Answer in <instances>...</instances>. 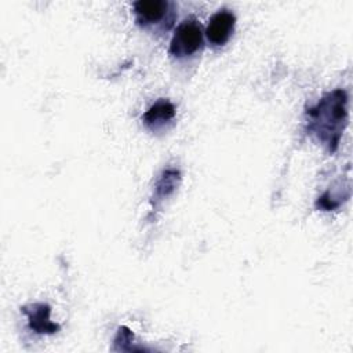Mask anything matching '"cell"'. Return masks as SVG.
Masks as SVG:
<instances>
[{
  "label": "cell",
  "mask_w": 353,
  "mask_h": 353,
  "mask_svg": "<svg viewBox=\"0 0 353 353\" xmlns=\"http://www.w3.org/2000/svg\"><path fill=\"white\" fill-rule=\"evenodd\" d=\"M346 92L343 90H334L324 95L316 106L307 109V116L310 119L309 130L332 152L338 148L342 131L346 125Z\"/></svg>",
  "instance_id": "obj_1"
},
{
  "label": "cell",
  "mask_w": 353,
  "mask_h": 353,
  "mask_svg": "<svg viewBox=\"0 0 353 353\" xmlns=\"http://www.w3.org/2000/svg\"><path fill=\"white\" fill-rule=\"evenodd\" d=\"M201 44L203 33L200 23L194 18H189L176 26L168 51L175 58H186L197 52Z\"/></svg>",
  "instance_id": "obj_2"
},
{
  "label": "cell",
  "mask_w": 353,
  "mask_h": 353,
  "mask_svg": "<svg viewBox=\"0 0 353 353\" xmlns=\"http://www.w3.org/2000/svg\"><path fill=\"white\" fill-rule=\"evenodd\" d=\"M236 25V17L232 11L222 8L215 12L207 25L205 34L208 41L215 47H222L228 43L230 36L233 34Z\"/></svg>",
  "instance_id": "obj_3"
},
{
  "label": "cell",
  "mask_w": 353,
  "mask_h": 353,
  "mask_svg": "<svg viewBox=\"0 0 353 353\" xmlns=\"http://www.w3.org/2000/svg\"><path fill=\"white\" fill-rule=\"evenodd\" d=\"M170 4L164 0H139L134 3L137 22L142 26L159 23L167 14Z\"/></svg>",
  "instance_id": "obj_4"
},
{
  "label": "cell",
  "mask_w": 353,
  "mask_h": 353,
  "mask_svg": "<svg viewBox=\"0 0 353 353\" xmlns=\"http://www.w3.org/2000/svg\"><path fill=\"white\" fill-rule=\"evenodd\" d=\"M174 116H175L174 105L167 99H159L146 110L142 120L149 128L157 130L161 125H164L167 121L174 119Z\"/></svg>",
  "instance_id": "obj_5"
},
{
  "label": "cell",
  "mask_w": 353,
  "mask_h": 353,
  "mask_svg": "<svg viewBox=\"0 0 353 353\" xmlns=\"http://www.w3.org/2000/svg\"><path fill=\"white\" fill-rule=\"evenodd\" d=\"M23 312L29 317L30 328L34 330L36 332L52 334L57 332V330L59 328L57 324L50 321V307L47 305H33L32 309L23 307Z\"/></svg>",
  "instance_id": "obj_6"
}]
</instances>
